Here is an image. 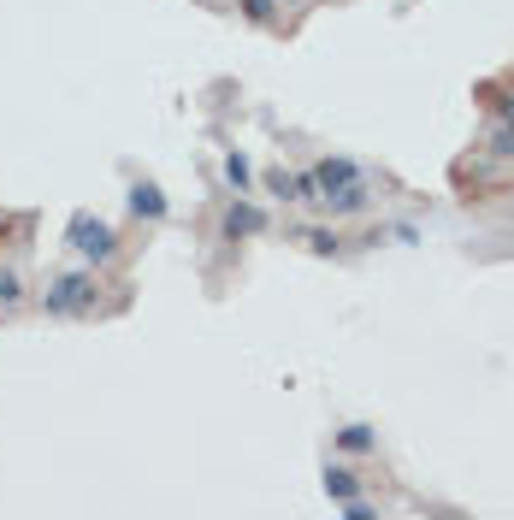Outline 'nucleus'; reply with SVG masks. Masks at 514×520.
<instances>
[{
    "label": "nucleus",
    "mask_w": 514,
    "mask_h": 520,
    "mask_svg": "<svg viewBox=\"0 0 514 520\" xmlns=\"http://www.w3.org/2000/svg\"><path fill=\"white\" fill-rule=\"evenodd\" d=\"M266 184H272V190L284 195V201H296V178H290V172H272V178H266Z\"/></svg>",
    "instance_id": "ddd939ff"
},
{
    "label": "nucleus",
    "mask_w": 514,
    "mask_h": 520,
    "mask_svg": "<svg viewBox=\"0 0 514 520\" xmlns=\"http://www.w3.org/2000/svg\"><path fill=\"white\" fill-rule=\"evenodd\" d=\"M302 243H308L314 255H337V231H325V225H314V231H302Z\"/></svg>",
    "instance_id": "1a4fd4ad"
},
{
    "label": "nucleus",
    "mask_w": 514,
    "mask_h": 520,
    "mask_svg": "<svg viewBox=\"0 0 514 520\" xmlns=\"http://www.w3.org/2000/svg\"><path fill=\"white\" fill-rule=\"evenodd\" d=\"M325 207H331V213H361V207H367V184H361V178L343 184L337 195H325Z\"/></svg>",
    "instance_id": "0eeeda50"
},
{
    "label": "nucleus",
    "mask_w": 514,
    "mask_h": 520,
    "mask_svg": "<svg viewBox=\"0 0 514 520\" xmlns=\"http://www.w3.org/2000/svg\"><path fill=\"white\" fill-rule=\"evenodd\" d=\"M272 6H278V0H243V12H249L255 24H260V18H272Z\"/></svg>",
    "instance_id": "2eb2a0df"
},
{
    "label": "nucleus",
    "mask_w": 514,
    "mask_h": 520,
    "mask_svg": "<svg viewBox=\"0 0 514 520\" xmlns=\"http://www.w3.org/2000/svg\"><path fill=\"white\" fill-rule=\"evenodd\" d=\"M355 491H361V479H355L349 467H325V497H331V503H349Z\"/></svg>",
    "instance_id": "423d86ee"
},
{
    "label": "nucleus",
    "mask_w": 514,
    "mask_h": 520,
    "mask_svg": "<svg viewBox=\"0 0 514 520\" xmlns=\"http://www.w3.org/2000/svg\"><path fill=\"white\" fill-rule=\"evenodd\" d=\"M12 302H24V278L6 266V272H0V308H12Z\"/></svg>",
    "instance_id": "9d476101"
},
{
    "label": "nucleus",
    "mask_w": 514,
    "mask_h": 520,
    "mask_svg": "<svg viewBox=\"0 0 514 520\" xmlns=\"http://www.w3.org/2000/svg\"><path fill=\"white\" fill-rule=\"evenodd\" d=\"M296 201H325V195H320V178H314V172H296Z\"/></svg>",
    "instance_id": "f8f14e48"
},
{
    "label": "nucleus",
    "mask_w": 514,
    "mask_h": 520,
    "mask_svg": "<svg viewBox=\"0 0 514 520\" xmlns=\"http://www.w3.org/2000/svg\"><path fill=\"white\" fill-rule=\"evenodd\" d=\"M42 308H48L54 320L89 314V308H95V272H65V278H54L48 296H42Z\"/></svg>",
    "instance_id": "f257e3e1"
},
{
    "label": "nucleus",
    "mask_w": 514,
    "mask_h": 520,
    "mask_svg": "<svg viewBox=\"0 0 514 520\" xmlns=\"http://www.w3.org/2000/svg\"><path fill=\"white\" fill-rule=\"evenodd\" d=\"M166 207H172V201H166L160 184H148V178L130 184V213H136V219H166Z\"/></svg>",
    "instance_id": "20e7f679"
},
{
    "label": "nucleus",
    "mask_w": 514,
    "mask_h": 520,
    "mask_svg": "<svg viewBox=\"0 0 514 520\" xmlns=\"http://www.w3.org/2000/svg\"><path fill=\"white\" fill-rule=\"evenodd\" d=\"M266 231V213H260L255 201H231V213H225V237L237 243V237H260Z\"/></svg>",
    "instance_id": "7ed1b4c3"
},
{
    "label": "nucleus",
    "mask_w": 514,
    "mask_h": 520,
    "mask_svg": "<svg viewBox=\"0 0 514 520\" xmlns=\"http://www.w3.org/2000/svg\"><path fill=\"white\" fill-rule=\"evenodd\" d=\"M343 515H349V520H373V503H367V497H349Z\"/></svg>",
    "instance_id": "4468645a"
},
{
    "label": "nucleus",
    "mask_w": 514,
    "mask_h": 520,
    "mask_svg": "<svg viewBox=\"0 0 514 520\" xmlns=\"http://www.w3.org/2000/svg\"><path fill=\"white\" fill-rule=\"evenodd\" d=\"M337 444H343V450H373V432H367V426H343V432H337Z\"/></svg>",
    "instance_id": "9b49d317"
},
{
    "label": "nucleus",
    "mask_w": 514,
    "mask_h": 520,
    "mask_svg": "<svg viewBox=\"0 0 514 520\" xmlns=\"http://www.w3.org/2000/svg\"><path fill=\"white\" fill-rule=\"evenodd\" d=\"M65 237H71V249H77V255H83V260H95V266L119 255V237H113V225H107V219H95V213H77Z\"/></svg>",
    "instance_id": "f03ea898"
},
{
    "label": "nucleus",
    "mask_w": 514,
    "mask_h": 520,
    "mask_svg": "<svg viewBox=\"0 0 514 520\" xmlns=\"http://www.w3.org/2000/svg\"><path fill=\"white\" fill-rule=\"evenodd\" d=\"M225 184H231L237 195H249V184H255V166H249L243 154H231V160H225Z\"/></svg>",
    "instance_id": "6e6552de"
},
{
    "label": "nucleus",
    "mask_w": 514,
    "mask_h": 520,
    "mask_svg": "<svg viewBox=\"0 0 514 520\" xmlns=\"http://www.w3.org/2000/svg\"><path fill=\"white\" fill-rule=\"evenodd\" d=\"M314 178H320V195H337L343 184H355L361 172H355L349 160H320V166H314Z\"/></svg>",
    "instance_id": "39448f33"
}]
</instances>
